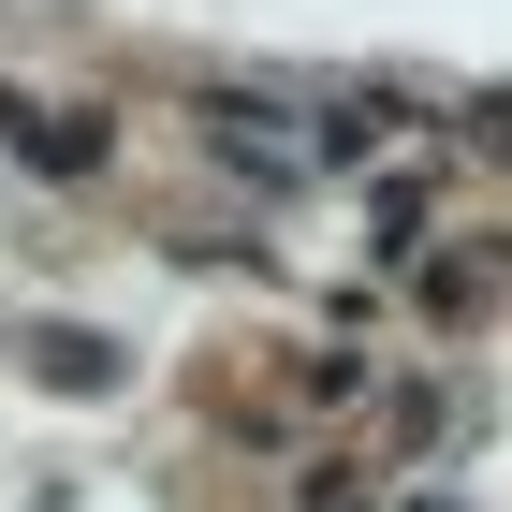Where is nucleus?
<instances>
[{
  "label": "nucleus",
  "instance_id": "f257e3e1",
  "mask_svg": "<svg viewBox=\"0 0 512 512\" xmlns=\"http://www.w3.org/2000/svg\"><path fill=\"white\" fill-rule=\"evenodd\" d=\"M30 366H44V381H74V395L118 381V352H103V337H30Z\"/></svg>",
  "mask_w": 512,
  "mask_h": 512
}]
</instances>
